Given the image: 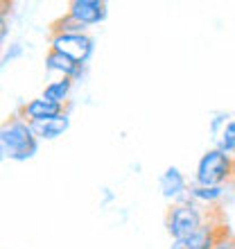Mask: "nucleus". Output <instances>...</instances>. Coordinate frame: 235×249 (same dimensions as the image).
<instances>
[{"instance_id":"18","label":"nucleus","mask_w":235,"mask_h":249,"mask_svg":"<svg viewBox=\"0 0 235 249\" xmlns=\"http://www.w3.org/2000/svg\"><path fill=\"white\" fill-rule=\"evenodd\" d=\"M215 249H235V233L231 231V233H226V236L219 240V243L215 245Z\"/></svg>"},{"instance_id":"14","label":"nucleus","mask_w":235,"mask_h":249,"mask_svg":"<svg viewBox=\"0 0 235 249\" xmlns=\"http://www.w3.org/2000/svg\"><path fill=\"white\" fill-rule=\"evenodd\" d=\"M215 147L217 150H222L224 154H233L235 152V120H229L226 127L219 131Z\"/></svg>"},{"instance_id":"9","label":"nucleus","mask_w":235,"mask_h":249,"mask_svg":"<svg viewBox=\"0 0 235 249\" xmlns=\"http://www.w3.org/2000/svg\"><path fill=\"white\" fill-rule=\"evenodd\" d=\"M43 66H46V72H50V75L68 77V79H72V82H82L86 75V66L75 64L72 59L64 57V54L57 53V50H50V48H48V53H46Z\"/></svg>"},{"instance_id":"20","label":"nucleus","mask_w":235,"mask_h":249,"mask_svg":"<svg viewBox=\"0 0 235 249\" xmlns=\"http://www.w3.org/2000/svg\"><path fill=\"white\" fill-rule=\"evenodd\" d=\"M231 157H233V161H235V152H233V154H231Z\"/></svg>"},{"instance_id":"6","label":"nucleus","mask_w":235,"mask_h":249,"mask_svg":"<svg viewBox=\"0 0 235 249\" xmlns=\"http://www.w3.org/2000/svg\"><path fill=\"white\" fill-rule=\"evenodd\" d=\"M66 16H70L72 20H77L79 25L93 27L104 23L109 16V5L104 0H72L68 2Z\"/></svg>"},{"instance_id":"13","label":"nucleus","mask_w":235,"mask_h":249,"mask_svg":"<svg viewBox=\"0 0 235 249\" xmlns=\"http://www.w3.org/2000/svg\"><path fill=\"white\" fill-rule=\"evenodd\" d=\"M86 32H88V27L79 25L77 20H72L66 14L50 23V34H86Z\"/></svg>"},{"instance_id":"12","label":"nucleus","mask_w":235,"mask_h":249,"mask_svg":"<svg viewBox=\"0 0 235 249\" xmlns=\"http://www.w3.org/2000/svg\"><path fill=\"white\" fill-rule=\"evenodd\" d=\"M72 86H75V82H72V79H68V77H54V79H50V82L43 86L41 98L50 100V102H54V105L68 107V100H70Z\"/></svg>"},{"instance_id":"19","label":"nucleus","mask_w":235,"mask_h":249,"mask_svg":"<svg viewBox=\"0 0 235 249\" xmlns=\"http://www.w3.org/2000/svg\"><path fill=\"white\" fill-rule=\"evenodd\" d=\"M0 161H5V152H2V147H0Z\"/></svg>"},{"instance_id":"17","label":"nucleus","mask_w":235,"mask_h":249,"mask_svg":"<svg viewBox=\"0 0 235 249\" xmlns=\"http://www.w3.org/2000/svg\"><path fill=\"white\" fill-rule=\"evenodd\" d=\"M226 123H229V113H215L213 120H210V134L219 136V131L226 127Z\"/></svg>"},{"instance_id":"15","label":"nucleus","mask_w":235,"mask_h":249,"mask_svg":"<svg viewBox=\"0 0 235 249\" xmlns=\"http://www.w3.org/2000/svg\"><path fill=\"white\" fill-rule=\"evenodd\" d=\"M9 14H12V2L0 0V48L5 46L7 36H9Z\"/></svg>"},{"instance_id":"7","label":"nucleus","mask_w":235,"mask_h":249,"mask_svg":"<svg viewBox=\"0 0 235 249\" xmlns=\"http://www.w3.org/2000/svg\"><path fill=\"white\" fill-rule=\"evenodd\" d=\"M188 186L190 184H188V179H185V175H183L176 165L165 168L163 175L158 177V188H161V195H163L170 204L188 199Z\"/></svg>"},{"instance_id":"16","label":"nucleus","mask_w":235,"mask_h":249,"mask_svg":"<svg viewBox=\"0 0 235 249\" xmlns=\"http://www.w3.org/2000/svg\"><path fill=\"white\" fill-rule=\"evenodd\" d=\"M23 43L20 41H12L9 46L2 50V54H0V66H7V64H12V61H16V59H20L23 57Z\"/></svg>"},{"instance_id":"1","label":"nucleus","mask_w":235,"mask_h":249,"mask_svg":"<svg viewBox=\"0 0 235 249\" xmlns=\"http://www.w3.org/2000/svg\"><path fill=\"white\" fill-rule=\"evenodd\" d=\"M41 141L34 136L32 124L23 120L18 113H12L9 118L0 123V147L9 161H30L36 157Z\"/></svg>"},{"instance_id":"5","label":"nucleus","mask_w":235,"mask_h":249,"mask_svg":"<svg viewBox=\"0 0 235 249\" xmlns=\"http://www.w3.org/2000/svg\"><path fill=\"white\" fill-rule=\"evenodd\" d=\"M226 233H231L229 224L222 220V213L213 217L208 224H203L201 229L190 233L185 238H176L172 240L170 249H215V245L222 240Z\"/></svg>"},{"instance_id":"2","label":"nucleus","mask_w":235,"mask_h":249,"mask_svg":"<svg viewBox=\"0 0 235 249\" xmlns=\"http://www.w3.org/2000/svg\"><path fill=\"white\" fill-rule=\"evenodd\" d=\"M217 215H219L217 206L208 209V206H201V204L192 202V199L174 202L165 211V231L170 233L172 240L185 238L190 233H195L197 229H201L203 224H208Z\"/></svg>"},{"instance_id":"4","label":"nucleus","mask_w":235,"mask_h":249,"mask_svg":"<svg viewBox=\"0 0 235 249\" xmlns=\"http://www.w3.org/2000/svg\"><path fill=\"white\" fill-rule=\"evenodd\" d=\"M50 50H57L64 57L79 66H88L95 54V39L91 34H50Z\"/></svg>"},{"instance_id":"21","label":"nucleus","mask_w":235,"mask_h":249,"mask_svg":"<svg viewBox=\"0 0 235 249\" xmlns=\"http://www.w3.org/2000/svg\"><path fill=\"white\" fill-rule=\"evenodd\" d=\"M0 54H2V48H0Z\"/></svg>"},{"instance_id":"8","label":"nucleus","mask_w":235,"mask_h":249,"mask_svg":"<svg viewBox=\"0 0 235 249\" xmlns=\"http://www.w3.org/2000/svg\"><path fill=\"white\" fill-rule=\"evenodd\" d=\"M66 111H68V107L54 105V102L39 95V98H32V100H27V102H23L16 113L23 120H27L30 124H34V123H41V120L52 118V116H59V113H66Z\"/></svg>"},{"instance_id":"11","label":"nucleus","mask_w":235,"mask_h":249,"mask_svg":"<svg viewBox=\"0 0 235 249\" xmlns=\"http://www.w3.org/2000/svg\"><path fill=\"white\" fill-rule=\"evenodd\" d=\"M226 195H229L226 186H199L195 181L188 186V199L201 204V206H208V209H215Z\"/></svg>"},{"instance_id":"10","label":"nucleus","mask_w":235,"mask_h":249,"mask_svg":"<svg viewBox=\"0 0 235 249\" xmlns=\"http://www.w3.org/2000/svg\"><path fill=\"white\" fill-rule=\"evenodd\" d=\"M32 129L39 141H57L59 136H64L66 131L70 129V113L66 111L48 120H41V123H34Z\"/></svg>"},{"instance_id":"3","label":"nucleus","mask_w":235,"mask_h":249,"mask_svg":"<svg viewBox=\"0 0 235 249\" xmlns=\"http://www.w3.org/2000/svg\"><path fill=\"white\" fill-rule=\"evenodd\" d=\"M235 181V161L222 150H206L197 161L195 184L199 186H231Z\"/></svg>"}]
</instances>
